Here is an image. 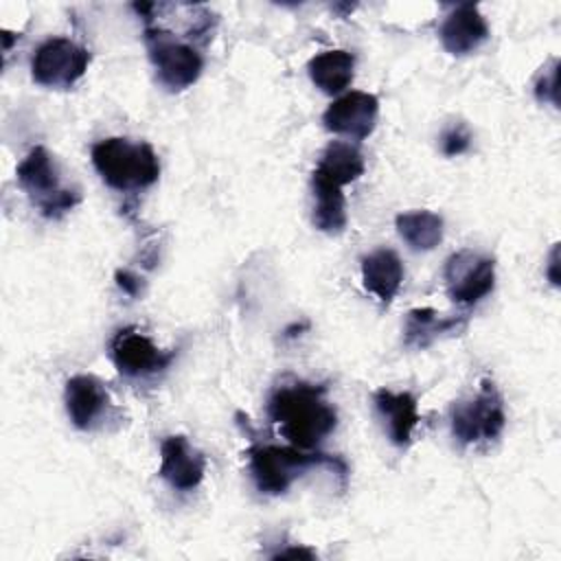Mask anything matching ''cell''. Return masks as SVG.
<instances>
[{
	"label": "cell",
	"instance_id": "cell-1",
	"mask_svg": "<svg viewBox=\"0 0 561 561\" xmlns=\"http://www.w3.org/2000/svg\"><path fill=\"white\" fill-rule=\"evenodd\" d=\"M324 386L280 383L267 399V414L278 434L298 449L318 447L337 425V412L324 397Z\"/></svg>",
	"mask_w": 561,
	"mask_h": 561
},
{
	"label": "cell",
	"instance_id": "cell-2",
	"mask_svg": "<svg viewBox=\"0 0 561 561\" xmlns=\"http://www.w3.org/2000/svg\"><path fill=\"white\" fill-rule=\"evenodd\" d=\"M92 164L103 182L116 191L147 188L160 175V160L153 147L121 136L94 142Z\"/></svg>",
	"mask_w": 561,
	"mask_h": 561
},
{
	"label": "cell",
	"instance_id": "cell-3",
	"mask_svg": "<svg viewBox=\"0 0 561 561\" xmlns=\"http://www.w3.org/2000/svg\"><path fill=\"white\" fill-rule=\"evenodd\" d=\"M248 467L256 489L265 495L285 493L296 478L311 467H329L346 478V462L327 454H305L298 447L254 445L248 449Z\"/></svg>",
	"mask_w": 561,
	"mask_h": 561
},
{
	"label": "cell",
	"instance_id": "cell-4",
	"mask_svg": "<svg viewBox=\"0 0 561 561\" xmlns=\"http://www.w3.org/2000/svg\"><path fill=\"white\" fill-rule=\"evenodd\" d=\"M15 175L22 191L48 219H59L81 202L79 191L61 186L59 167L46 147H33L18 164Z\"/></svg>",
	"mask_w": 561,
	"mask_h": 561
},
{
	"label": "cell",
	"instance_id": "cell-5",
	"mask_svg": "<svg viewBox=\"0 0 561 561\" xmlns=\"http://www.w3.org/2000/svg\"><path fill=\"white\" fill-rule=\"evenodd\" d=\"M145 44L158 81L167 90L180 92L199 79L204 68L202 55L191 44L182 42L173 31L164 28L162 24H147Z\"/></svg>",
	"mask_w": 561,
	"mask_h": 561
},
{
	"label": "cell",
	"instance_id": "cell-6",
	"mask_svg": "<svg viewBox=\"0 0 561 561\" xmlns=\"http://www.w3.org/2000/svg\"><path fill=\"white\" fill-rule=\"evenodd\" d=\"M451 434L462 445H473L482 440H493L502 434L506 423L504 399L493 381H482L480 390L454 403L451 408Z\"/></svg>",
	"mask_w": 561,
	"mask_h": 561
},
{
	"label": "cell",
	"instance_id": "cell-7",
	"mask_svg": "<svg viewBox=\"0 0 561 561\" xmlns=\"http://www.w3.org/2000/svg\"><path fill=\"white\" fill-rule=\"evenodd\" d=\"M88 64V48L72 42L70 37H48L37 46L31 61V72L35 83L66 90L85 75Z\"/></svg>",
	"mask_w": 561,
	"mask_h": 561
},
{
	"label": "cell",
	"instance_id": "cell-8",
	"mask_svg": "<svg viewBox=\"0 0 561 561\" xmlns=\"http://www.w3.org/2000/svg\"><path fill=\"white\" fill-rule=\"evenodd\" d=\"M445 287L454 302L476 305L493 291L495 261L473 250L454 252L443 267Z\"/></svg>",
	"mask_w": 561,
	"mask_h": 561
},
{
	"label": "cell",
	"instance_id": "cell-9",
	"mask_svg": "<svg viewBox=\"0 0 561 561\" xmlns=\"http://www.w3.org/2000/svg\"><path fill=\"white\" fill-rule=\"evenodd\" d=\"M110 355L121 375L147 377L164 370L173 362L175 351H160L145 333L134 327H125L112 337Z\"/></svg>",
	"mask_w": 561,
	"mask_h": 561
},
{
	"label": "cell",
	"instance_id": "cell-10",
	"mask_svg": "<svg viewBox=\"0 0 561 561\" xmlns=\"http://www.w3.org/2000/svg\"><path fill=\"white\" fill-rule=\"evenodd\" d=\"M379 116V101L368 92H346L335 99L322 114V123L329 131L364 140L373 134Z\"/></svg>",
	"mask_w": 561,
	"mask_h": 561
},
{
	"label": "cell",
	"instance_id": "cell-11",
	"mask_svg": "<svg viewBox=\"0 0 561 561\" xmlns=\"http://www.w3.org/2000/svg\"><path fill=\"white\" fill-rule=\"evenodd\" d=\"M206 471L204 454L186 436H167L160 445V478L178 491H193Z\"/></svg>",
	"mask_w": 561,
	"mask_h": 561
},
{
	"label": "cell",
	"instance_id": "cell-12",
	"mask_svg": "<svg viewBox=\"0 0 561 561\" xmlns=\"http://www.w3.org/2000/svg\"><path fill=\"white\" fill-rule=\"evenodd\" d=\"M440 42L451 55H469L489 39V24L471 2L456 4L440 24Z\"/></svg>",
	"mask_w": 561,
	"mask_h": 561
},
{
	"label": "cell",
	"instance_id": "cell-13",
	"mask_svg": "<svg viewBox=\"0 0 561 561\" xmlns=\"http://www.w3.org/2000/svg\"><path fill=\"white\" fill-rule=\"evenodd\" d=\"M66 412L75 427L92 430L110 408V392L94 375H75L66 381Z\"/></svg>",
	"mask_w": 561,
	"mask_h": 561
},
{
	"label": "cell",
	"instance_id": "cell-14",
	"mask_svg": "<svg viewBox=\"0 0 561 561\" xmlns=\"http://www.w3.org/2000/svg\"><path fill=\"white\" fill-rule=\"evenodd\" d=\"M375 408L386 423V432L397 447H405L412 438V432L419 423L416 399L410 392H392L388 388H379L373 394Z\"/></svg>",
	"mask_w": 561,
	"mask_h": 561
},
{
	"label": "cell",
	"instance_id": "cell-15",
	"mask_svg": "<svg viewBox=\"0 0 561 561\" xmlns=\"http://www.w3.org/2000/svg\"><path fill=\"white\" fill-rule=\"evenodd\" d=\"M364 287L381 302H390L403 280V263L394 250L379 248L362 259Z\"/></svg>",
	"mask_w": 561,
	"mask_h": 561
},
{
	"label": "cell",
	"instance_id": "cell-16",
	"mask_svg": "<svg viewBox=\"0 0 561 561\" xmlns=\"http://www.w3.org/2000/svg\"><path fill=\"white\" fill-rule=\"evenodd\" d=\"M364 173V156L362 151L344 140H333L329 142L322 153L320 160L313 169V175L333 182L337 186H346L351 182H355L359 175Z\"/></svg>",
	"mask_w": 561,
	"mask_h": 561
},
{
	"label": "cell",
	"instance_id": "cell-17",
	"mask_svg": "<svg viewBox=\"0 0 561 561\" xmlns=\"http://www.w3.org/2000/svg\"><path fill=\"white\" fill-rule=\"evenodd\" d=\"M467 320L460 316L440 318L432 307H416L408 313L403 327V342L410 348H425L436 337L465 329Z\"/></svg>",
	"mask_w": 561,
	"mask_h": 561
},
{
	"label": "cell",
	"instance_id": "cell-18",
	"mask_svg": "<svg viewBox=\"0 0 561 561\" xmlns=\"http://www.w3.org/2000/svg\"><path fill=\"white\" fill-rule=\"evenodd\" d=\"M353 68L355 57L348 50H324L307 64L311 81L327 94L342 92L353 81Z\"/></svg>",
	"mask_w": 561,
	"mask_h": 561
},
{
	"label": "cell",
	"instance_id": "cell-19",
	"mask_svg": "<svg viewBox=\"0 0 561 561\" xmlns=\"http://www.w3.org/2000/svg\"><path fill=\"white\" fill-rule=\"evenodd\" d=\"M313 186V226L322 232L335 234L346 226V199L342 186L327 182L318 175L311 178Z\"/></svg>",
	"mask_w": 561,
	"mask_h": 561
},
{
	"label": "cell",
	"instance_id": "cell-20",
	"mask_svg": "<svg viewBox=\"0 0 561 561\" xmlns=\"http://www.w3.org/2000/svg\"><path fill=\"white\" fill-rule=\"evenodd\" d=\"M397 232L412 250H434L443 241V217L432 210H408L397 215Z\"/></svg>",
	"mask_w": 561,
	"mask_h": 561
},
{
	"label": "cell",
	"instance_id": "cell-21",
	"mask_svg": "<svg viewBox=\"0 0 561 561\" xmlns=\"http://www.w3.org/2000/svg\"><path fill=\"white\" fill-rule=\"evenodd\" d=\"M471 145V131L465 123H451L440 134V149L445 156H460Z\"/></svg>",
	"mask_w": 561,
	"mask_h": 561
},
{
	"label": "cell",
	"instance_id": "cell-22",
	"mask_svg": "<svg viewBox=\"0 0 561 561\" xmlns=\"http://www.w3.org/2000/svg\"><path fill=\"white\" fill-rule=\"evenodd\" d=\"M557 92H559V61L550 59V64L541 68L535 81V96L539 101H550L552 105H559Z\"/></svg>",
	"mask_w": 561,
	"mask_h": 561
},
{
	"label": "cell",
	"instance_id": "cell-23",
	"mask_svg": "<svg viewBox=\"0 0 561 561\" xmlns=\"http://www.w3.org/2000/svg\"><path fill=\"white\" fill-rule=\"evenodd\" d=\"M116 283L127 296H138L142 291V278L129 270H118L116 272Z\"/></svg>",
	"mask_w": 561,
	"mask_h": 561
},
{
	"label": "cell",
	"instance_id": "cell-24",
	"mask_svg": "<svg viewBox=\"0 0 561 561\" xmlns=\"http://www.w3.org/2000/svg\"><path fill=\"white\" fill-rule=\"evenodd\" d=\"M554 267H557V248L552 250V261H550V280L557 285L559 280H557V274H554Z\"/></svg>",
	"mask_w": 561,
	"mask_h": 561
}]
</instances>
